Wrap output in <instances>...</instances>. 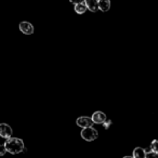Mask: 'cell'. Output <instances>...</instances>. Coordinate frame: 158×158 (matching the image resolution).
<instances>
[{
	"instance_id": "1",
	"label": "cell",
	"mask_w": 158,
	"mask_h": 158,
	"mask_svg": "<svg viewBox=\"0 0 158 158\" xmlns=\"http://www.w3.org/2000/svg\"><path fill=\"white\" fill-rule=\"evenodd\" d=\"M5 145H6V148H7V152H9V153H11V154H19V153H21V152L26 151L23 141L19 138L7 139Z\"/></svg>"
},
{
	"instance_id": "2",
	"label": "cell",
	"mask_w": 158,
	"mask_h": 158,
	"mask_svg": "<svg viewBox=\"0 0 158 158\" xmlns=\"http://www.w3.org/2000/svg\"><path fill=\"white\" fill-rule=\"evenodd\" d=\"M98 136H99V133L98 131L92 127H86L82 128L81 131V138L84 139L87 142H92V141L97 140Z\"/></svg>"
},
{
	"instance_id": "3",
	"label": "cell",
	"mask_w": 158,
	"mask_h": 158,
	"mask_svg": "<svg viewBox=\"0 0 158 158\" xmlns=\"http://www.w3.org/2000/svg\"><path fill=\"white\" fill-rule=\"evenodd\" d=\"M12 128L7 123H0V136L5 139H9L12 136Z\"/></svg>"
},
{
	"instance_id": "4",
	"label": "cell",
	"mask_w": 158,
	"mask_h": 158,
	"mask_svg": "<svg viewBox=\"0 0 158 158\" xmlns=\"http://www.w3.org/2000/svg\"><path fill=\"white\" fill-rule=\"evenodd\" d=\"M77 126L81 128H86V127H92L93 126V120L92 118H89V117H79L76 120Z\"/></svg>"
},
{
	"instance_id": "5",
	"label": "cell",
	"mask_w": 158,
	"mask_h": 158,
	"mask_svg": "<svg viewBox=\"0 0 158 158\" xmlns=\"http://www.w3.org/2000/svg\"><path fill=\"white\" fill-rule=\"evenodd\" d=\"M20 29L23 34H25V35H31V34H34V31H35L34 26L28 22H21Z\"/></svg>"
},
{
	"instance_id": "6",
	"label": "cell",
	"mask_w": 158,
	"mask_h": 158,
	"mask_svg": "<svg viewBox=\"0 0 158 158\" xmlns=\"http://www.w3.org/2000/svg\"><path fill=\"white\" fill-rule=\"evenodd\" d=\"M91 118H92V120L94 123L102 125V123H104V121L106 120V115L104 114L103 112H95V113H93Z\"/></svg>"
},
{
	"instance_id": "7",
	"label": "cell",
	"mask_w": 158,
	"mask_h": 158,
	"mask_svg": "<svg viewBox=\"0 0 158 158\" xmlns=\"http://www.w3.org/2000/svg\"><path fill=\"white\" fill-rule=\"evenodd\" d=\"M85 3L91 12H97L99 10V0H85Z\"/></svg>"
},
{
	"instance_id": "8",
	"label": "cell",
	"mask_w": 158,
	"mask_h": 158,
	"mask_svg": "<svg viewBox=\"0 0 158 158\" xmlns=\"http://www.w3.org/2000/svg\"><path fill=\"white\" fill-rule=\"evenodd\" d=\"M110 8V0H99V9L102 12H107Z\"/></svg>"
},
{
	"instance_id": "9",
	"label": "cell",
	"mask_w": 158,
	"mask_h": 158,
	"mask_svg": "<svg viewBox=\"0 0 158 158\" xmlns=\"http://www.w3.org/2000/svg\"><path fill=\"white\" fill-rule=\"evenodd\" d=\"M133 157L135 158H145L146 157V152L142 147H135L133 151Z\"/></svg>"
},
{
	"instance_id": "10",
	"label": "cell",
	"mask_w": 158,
	"mask_h": 158,
	"mask_svg": "<svg viewBox=\"0 0 158 158\" xmlns=\"http://www.w3.org/2000/svg\"><path fill=\"white\" fill-rule=\"evenodd\" d=\"M88 10V8H87L86 3L85 2H80V3H77V5H75V12L78 14H84L85 12Z\"/></svg>"
},
{
	"instance_id": "11",
	"label": "cell",
	"mask_w": 158,
	"mask_h": 158,
	"mask_svg": "<svg viewBox=\"0 0 158 158\" xmlns=\"http://www.w3.org/2000/svg\"><path fill=\"white\" fill-rule=\"evenodd\" d=\"M151 148L153 152L158 154V140H154L153 142L151 143Z\"/></svg>"
},
{
	"instance_id": "12",
	"label": "cell",
	"mask_w": 158,
	"mask_h": 158,
	"mask_svg": "<svg viewBox=\"0 0 158 158\" xmlns=\"http://www.w3.org/2000/svg\"><path fill=\"white\" fill-rule=\"evenodd\" d=\"M7 153V148H6V145H0V156H3Z\"/></svg>"
},
{
	"instance_id": "13",
	"label": "cell",
	"mask_w": 158,
	"mask_h": 158,
	"mask_svg": "<svg viewBox=\"0 0 158 158\" xmlns=\"http://www.w3.org/2000/svg\"><path fill=\"white\" fill-rule=\"evenodd\" d=\"M103 125H104V128H105V129H108V127L112 125V120H105Z\"/></svg>"
},
{
	"instance_id": "14",
	"label": "cell",
	"mask_w": 158,
	"mask_h": 158,
	"mask_svg": "<svg viewBox=\"0 0 158 158\" xmlns=\"http://www.w3.org/2000/svg\"><path fill=\"white\" fill-rule=\"evenodd\" d=\"M70 2L73 5H77V3H80V2H85V0H69Z\"/></svg>"
}]
</instances>
